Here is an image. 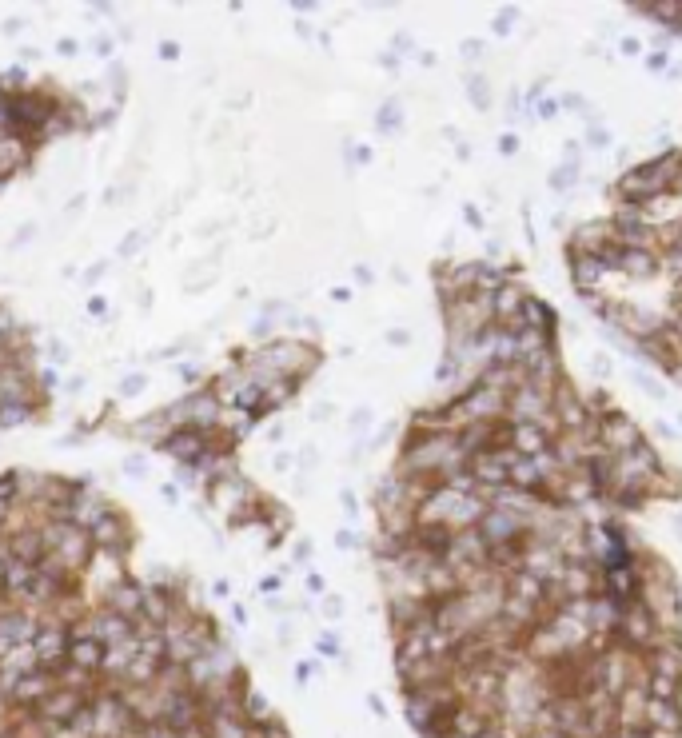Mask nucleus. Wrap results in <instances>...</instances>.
Returning <instances> with one entry per match:
<instances>
[{"label":"nucleus","mask_w":682,"mask_h":738,"mask_svg":"<svg viewBox=\"0 0 682 738\" xmlns=\"http://www.w3.org/2000/svg\"><path fill=\"white\" fill-rule=\"evenodd\" d=\"M88 535H92V547H96V551H104V555H124V551H128V543H132L128 519H124L116 507H112V511H108V515L88 531Z\"/></svg>","instance_id":"1"},{"label":"nucleus","mask_w":682,"mask_h":738,"mask_svg":"<svg viewBox=\"0 0 682 738\" xmlns=\"http://www.w3.org/2000/svg\"><path fill=\"white\" fill-rule=\"evenodd\" d=\"M8 555H12V563H28V567H36V563L48 555L44 527H20V531H12V539H8Z\"/></svg>","instance_id":"2"},{"label":"nucleus","mask_w":682,"mask_h":738,"mask_svg":"<svg viewBox=\"0 0 682 738\" xmlns=\"http://www.w3.org/2000/svg\"><path fill=\"white\" fill-rule=\"evenodd\" d=\"M144 595H148V587H136V583L124 579V583H112V587L104 591V607L116 611V615H124V619H140Z\"/></svg>","instance_id":"3"},{"label":"nucleus","mask_w":682,"mask_h":738,"mask_svg":"<svg viewBox=\"0 0 682 738\" xmlns=\"http://www.w3.org/2000/svg\"><path fill=\"white\" fill-rule=\"evenodd\" d=\"M28 160H32V148H28L24 140H16V136L0 132V180L16 176V172H20Z\"/></svg>","instance_id":"4"},{"label":"nucleus","mask_w":682,"mask_h":738,"mask_svg":"<svg viewBox=\"0 0 682 738\" xmlns=\"http://www.w3.org/2000/svg\"><path fill=\"white\" fill-rule=\"evenodd\" d=\"M28 419V399H12V403H0V427H16Z\"/></svg>","instance_id":"5"},{"label":"nucleus","mask_w":682,"mask_h":738,"mask_svg":"<svg viewBox=\"0 0 682 738\" xmlns=\"http://www.w3.org/2000/svg\"><path fill=\"white\" fill-rule=\"evenodd\" d=\"M12 507H16V503H8V499H0V527L8 523V515H12Z\"/></svg>","instance_id":"6"},{"label":"nucleus","mask_w":682,"mask_h":738,"mask_svg":"<svg viewBox=\"0 0 682 738\" xmlns=\"http://www.w3.org/2000/svg\"><path fill=\"white\" fill-rule=\"evenodd\" d=\"M0 188H4V180H0Z\"/></svg>","instance_id":"7"}]
</instances>
